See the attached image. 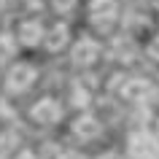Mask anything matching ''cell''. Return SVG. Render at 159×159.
Wrapping results in <instances>:
<instances>
[{"mask_svg": "<svg viewBox=\"0 0 159 159\" xmlns=\"http://www.w3.org/2000/svg\"><path fill=\"white\" fill-rule=\"evenodd\" d=\"M19 159H35V157L30 154V151H22V154H19Z\"/></svg>", "mask_w": 159, "mask_h": 159, "instance_id": "13", "label": "cell"}, {"mask_svg": "<svg viewBox=\"0 0 159 159\" xmlns=\"http://www.w3.org/2000/svg\"><path fill=\"white\" fill-rule=\"evenodd\" d=\"M67 41H70L67 25H62V22H59V25H54V27H49V30H46L43 46H46L49 51H54V54H57V51H62V49L67 46Z\"/></svg>", "mask_w": 159, "mask_h": 159, "instance_id": "5", "label": "cell"}, {"mask_svg": "<svg viewBox=\"0 0 159 159\" xmlns=\"http://www.w3.org/2000/svg\"><path fill=\"white\" fill-rule=\"evenodd\" d=\"M3 3H6V0H0V6H3Z\"/></svg>", "mask_w": 159, "mask_h": 159, "instance_id": "15", "label": "cell"}, {"mask_svg": "<svg viewBox=\"0 0 159 159\" xmlns=\"http://www.w3.org/2000/svg\"><path fill=\"white\" fill-rule=\"evenodd\" d=\"M100 159H119L116 154H105V157H100Z\"/></svg>", "mask_w": 159, "mask_h": 159, "instance_id": "14", "label": "cell"}, {"mask_svg": "<svg viewBox=\"0 0 159 159\" xmlns=\"http://www.w3.org/2000/svg\"><path fill=\"white\" fill-rule=\"evenodd\" d=\"M146 51H148V57H151V59H157V62H159V35L148 43V46H146Z\"/></svg>", "mask_w": 159, "mask_h": 159, "instance_id": "11", "label": "cell"}, {"mask_svg": "<svg viewBox=\"0 0 159 159\" xmlns=\"http://www.w3.org/2000/svg\"><path fill=\"white\" fill-rule=\"evenodd\" d=\"M30 116H33L35 124H57L59 119H62V105L54 97H41L30 108Z\"/></svg>", "mask_w": 159, "mask_h": 159, "instance_id": "2", "label": "cell"}, {"mask_svg": "<svg viewBox=\"0 0 159 159\" xmlns=\"http://www.w3.org/2000/svg\"><path fill=\"white\" fill-rule=\"evenodd\" d=\"M116 8H119L116 0H92L89 3V16L94 22H111L116 16Z\"/></svg>", "mask_w": 159, "mask_h": 159, "instance_id": "7", "label": "cell"}, {"mask_svg": "<svg viewBox=\"0 0 159 159\" xmlns=\"http://www.w3.org/2000/svg\"><path fill=\"white\" fill-rule=\"evenodd\" d=\"M35 78H38V70L30 62H16L6 73V86H8L11 92H25V89H30L35 84Z\"/></svg>", "mask_w": 159, "mask_h": 159, "instance_id": "1", "label": "cell"}, {"mask_svg": "<svg viewBox=\"0 0 159 159\" xmlns=\"http://www.w3.org/2000/svg\"><path fill=\"white\" fill-rule=\"evenodd\" d=\"M16 54V43L8 33H0V62H8L11 57Z\"/></svg>", "mask_w": 159, "mask_h": 159, "instance_id": "9", "label": "cell"}, {"mask_svg": "<svg viewBox=\"0 0 159 159\" xmlns=\"http://www.w3.org/2000/svg\"><path fill=\"white\" fill-rule=\"evenodd\" d=\"M51 8L57 14H70L75 8V0H51Z\"/></svg>", "mask_w": 159, "mask_h": 159, "instance_id": "10", "label": "cell"}, {"mask_svg": "<svg viewBox=\"0 0 159 159\" xmlns=\"http://www.w3.org/2000/svg\"><path fill=\"white\" fill-rule=\"evenodd\" d=\"M73 102H75V105H81V108H84L86 102H89V97H86L84 89H75V92H73Z\"/></svg>", "mask_w": 159, "mask_h": 159, "instance_id": "12", "label": "cell"}, {"mask_svg": "<svg viewBox=\"0 0 159 159\" xmlns=\"http://www.w3.org/2000/svg\"><path fill=\"white\" fill-rule=\"evenodd\" d=\"M146 92H148V84L140 81V78H132V81H127L121 86V97H127V100H143Z\"/></svg>", "mask_w": 159, "mask_h": 159, "instance_id": "8", "label": "cell"}, {"mask_svg": "<svg viewBox=\"0 0 159 159\" xmlns=\"http://www.w3.org/2000/svg\"><path fill=\"white\" fill-rule=\"evenodd\" d=\"M16 38L22 46H38V43H43V38H46V30H43V25L38 22V19H22L16 27Z\"/></svg>", "mask_w": 159, "mask_h": 159, "instance_id": "4", "label": "cell"}, {"mask_svg": "<svg viewBox=\"0 0 159 159\" xmlns=\"http://www.w3.org/2000/svg\"><path fill=\"white\" fill-rule=\"evenodd\" d=\"M100 121H97V119L94 116H78L73 121V135L75 138H81V140H94V138H97V135H100Z\"/></svg>", "mask_w": 159, "mask_h": 159, "instance_id": "6", "label": "cell"}, {"mask_svg": "<svg viewBox=\"0 0 159 159\" xmlns=\"http://www.w3.org/2000/svg\"><path fill=\"white\" fill-rule=\"evenodd\" d=\"M70 57H73V62L78 67H89L97 62V57H100V43L94 41V38H78V41L73 43V51H70Z\"/></svg>", "mask_w": 159, "mask_h": 159, "instance_id": "3", "label": "cell"}]
</instances>
